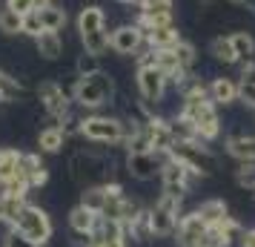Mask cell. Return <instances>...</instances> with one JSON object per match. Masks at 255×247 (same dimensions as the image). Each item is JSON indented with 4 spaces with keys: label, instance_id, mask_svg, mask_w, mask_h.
Here are the masks:
<instances>
[{
    "label": "cell",
    "instance_id": "cell-1",
    "mask_svg": "<svg viewBox=\"0 0 255 247\" xmlns=\"http://www.w3.org/2000/svg\"><path fill=\"white\" fill-rule=\"evenodd\" d=\"M72 101L81 112H104L106 106H112L118 101V86L115 78L106 69L95 72V75H83L75 78L69 86Z\"/></svg>",
    "mask_w": 255,
    "mask_h": 247
},
{
    "label": "cell",
    "instance_id": "cell-2",
    "mask_svg": "<svg viewBox=\"0 0 255 247\" xmlns=\"http://www.w3.org/2000/svg\"><path fill=\"white\" fill-rule=\"evenodd\" d=\"M135 124L124 115H109V112H83L81 115V135L89 144H104V147H124L132 135Z\"/></svg>",
    "mask_w": 255,
    "mask_h": 247
},
{
    "label": "cell",
    "instance_id": "cell-3",
    "mask_svg": "<svg viewBox=\"0 0 255 247\" xmlns=\"http://www.w3.org/2000/svg\"><path fill=\"white\" fill-rule=\"evenodd\" d=\"M12 230L23 239L29 247H49L55 239V219L49 216L46 207L26 201V207L20 210L17 222L12 224Z\"/></svg>",
    "mask_w": 255,
    "mask_h": 247
},
{
    "label": "cell",
    "instance_id": "cell-4",
    "mask_svg": "<svg viewBox=\"0 0 255 247\" xmlns=\"http://www.w3.org/2000/svg\"><path fill=\"white\" fill-rule=\"evenodd\" d=\"M135 89H138V109L143 118L155 115L161 104L166 101L169 89V78L163 75L155 63L149 66H135Z\"/></svg>",
    "mask_w": 255,
    "mask_h": 247
},
{
    "label": "cell",
    "instance_id": "cell-5",
    "mask_svg": "<svg viewBox=\"0 0 255 247\" xmlns=\"http://www.w3.org/2000/svg\"><path fill=\"white\" fill-rule=\"evenodd\" d=\"M169 158L184 164L192 176L198 178H212L218 173V155L212 153L209 144H201V141H175L172 150H169Z\"/></svg>",
    "mask_w": 255,
    "mask_h": 247
},
{
    "label": "cell",
    "instance_id": "cell-6",
    "mask_svg": "<svg viewBox=\"0 0 255 247\" xmlns=\"http://www.w3.org/2000/svg\"><path fill=\"white\" fill-rule=\"evenodd\" d=\"M69 176L81 190L104 184V181L112 178V161H109V155L92 153V150H81V153H75L69 158Z\"/></svg>",
    "mask_w": 255,
    "mask_h": 247
},
{
    "label": "cell",
    "instance_id": "cell-7",
    "mask_svg": "<svg viewBox=\"0 0 255 247\" xmlns=\"http://www.w3.org/2000/svg\"><path fill=\"white\" fill-rule=\"evenodd\" d=\"M35 95H37V101H40V109L49 115L52 124H63V121L78 109L75 101H72V92L58 81H40Z\"/></svg>",
    "mask_w": 255,
    "mask_h": 247
},
{
    "label": "cell",
    "instance_id": "cell-8",
    "mask_svg": "<svg viewBox=\"0 0 255 247\" xmlns=\"http://www.w3.org/2000/svg\"><path fill=\"white\" fill-rule=\"evenodd\" d=\"M158 181H161V190L169 193V196H181V199H189V193L195 190V184L201 181L198 176H192L184 164L172 161L169 155L161 161V173H158Z\"/></svg>",
    "mask_w": 255,
    "mask_h": 247
},
{
    "label": "cell",
    "instance_id": "cell-9",
    "mask_svg": "<svg viewBox=\"0 0 255 247\" xmlns=\"http://www.w3.org/2000/svg\"><path fill=\"white\" fill-rule=\"evenodd\" d=\"M143 46H146V35L135 20H127V23H118L115 29H109V52H115L121 58H135Z\"/></svg>",
    "mask_w": 255,
    "mask_h": 247
},
{
    "label": "cell",
    "instance_id": "cell-10",
    "mask_svg": "<svg viewBox=\"0 0 255 247\" xmlns=\"http://www.w3.org/2000/svg\"><path fill=\"white\" fill-rule=\"evenodd\" d=\"M161 155L155 153H127L124 155V170H127V176L132 181H140V184H146L152 178L161 173Z\"/></svg>",
    "mask_w": 255,
    "mask_h": 247
},
{
    "label": "cell",
    "instance_id": "cell-11",
    "mask_svg": "<svg viewBox=\"0 0 255 247\" xmlns=\"http://www.w3.org/2000/svg\"><path fill=\"white\" fill-rule=\"evenodd\" d=\"M209 86V101L224 109H230V106L241 104V81L238 78H232V75H215V78H209L207 81Z\"/></svg>",
    "mask_w": 255,
    "mask_h": 247
},
{
    "label": "cell",
    "instance_id": "cell-12",
    "mask_svg": "<svg viewBox=\"0 0 255 247\" xmlns=\"http://www.w3.org/2000/svg\"><path fill=\"white\" fill-rule=\"evenodd\" d=\"M209 224L198 216L195 210H189L181 216V222H178V230H175L172 242L178 247H201V242H204V236H207Z\"/></svg>",
    "mask_w": 255,
    "mask_h": 247
},
{
    "label": "cell",
    "instance_id": "cell-13",
    "mask_svg": "<svg viewBox=\"0 0 255 247\" xmlns=\"http://www.w3.org/2000/svg\"><path fill=\"white\" fill-rule=\"evenodd\" d=\"M224 153L235 158L238 164H253L255 161V132H230L224 138Z\"/></svg>",
    "mask_w": 255,
    "mask_h": 247
},
{
    "label": "cell",
    "instance_id": "cell-14",
    "mask_svg": "<svg viewBox=\"0 0 255 247\" xmlns=\"http://www.w3.org/2000/svg\"><path fill=\"white\" fill-rule=\"evenodd\" d=\"M109 17H106V9L101 3H83L78 17H75V29H78V37L81 35H92V32H101L106 29Z\"/></svg>",
    "mask_w": 255,
    "mask_h": 247
},
{
    "label": "cell",
    "instance_id": "cell-15",
    "mask_svg": "<svg viewBox=\"0 0 255 247\" xmlns=\"http://www.w3.org/2000/svg\"><path fill=\"white\" fill-rule=\"evenodd\" d=\"M66 224H69L72 236H78V239H83V236H92L95 230H98V224H101V216L95 210H89V207H83L81 201L75 204L69 210V216H66Z\"/></svg>",
    "mask_w": 255,
    "mask_h": 247
},
{
    "label": "cell",
    "instance_id": "cell-16",
    "mask_svg": "<svg viewBox=\"0 0 255 247\" xmlns=\"http://www.w3.org/2000/svg\"><path fill=\"white\" fill-rule=\"evenodd\" d=\"M66 141H69L66 130H63L60 124H49V127H43V130L37 132V153L40 155H58V153H63Z\"/></svg>",
    "mask_w": 255,
    "mask_h": 247
},
{
    "label": "cell",
    "instance_id": "cell-17",
    "mask_svg": "<svg viewBox=\"0 0 255 247\" xmlns=\"http://www.w3.org/2000/svg\"><path fill=\"white\" fill-rule=\"evenodd\" d=\"M143 35H146V46H149V49H175L181 40H184L178 23L155 26V29H146Z\"/></svg>",
    "mask_w": 255,
    "mask_h": 247
},
{
    "label": "cell",
    "instance_id": "cell-18",
    "mask_svg": "<svg viewBox=\"0 0 255 247\" xmlns=\"http://www.w3.org/2000/svg\"><path fill=\"white\" fill-rule=\"evenodd\" d=\"M124 230H127V239H132L135 245H149L155 242V236H152V222H149V207H143L138 210L127 224H124Z\"/></svg>",
    "mask_w": 255,
    "mask_h": 247
},
{
    "label": "cell",
    "instance_id": "cell-19",
    "mask_svg": "<svg viewBox=\"0 0 255 247\" xmlns=\"http://www.w3.org/2000/svg\"><path fill=\"white\" fill-rule=\"evenodd\" d=\"M63 49H66V40L60 37V32H40L35 37V52L40 60H60Z\"/></svg>",
    "mask_w": 255,
    "mask_h": 247
},
{
    "label": "cell",
    "instance_id": "cell-20",
    "mask_svg": "<svg viewBox=\"0 0 255 247\" xmlns=\"http://www.w3.org/2000/svg\"><path fill=\"white\" fill-rule=\"evenodd\" d=\"M207 52H209V58L215 63H221V66H238V55H235V46H232L230 35H215L209 40Z\"/></svg>",
    "mask_w": 255,
    "mask_h": 247
},
{
    "label": "cell",
    "instance_id": "cell-21",
    "mask_svg": "<svg viewBox=\"0 0 255 247\" xmlns=\"http://www.w3.org/2000/svg\"><path fill=\"white\" fill-rule=\"evenodd\" d=\"M192 210H195L198 216L209 224V227H212V224H218V222H224L227 216H232L230 204H227L224 199H204V201H198Z\"/></svg>",
    "mask_w": 255,
    "mask_h": 247
},
{
    "label": "cell",
    "instance_id": "cell-22",
    "mask_svg": "<svg viewBox=\"0 0 255 247\" xmlns=\"http://www.w3.org/2000/svg\"><path fill=\"white\" fill-rule=\"evenodd\" d=\"M40 26H43V32H63L66 23H69V12H66V6L63 3H52L46 9H40Z\"/></svg>",
    "mask_w": 255,
    "mask_h": 247
},
{
    "label": "cell",
    "instance_id": "cell-23",
    "mask_svg": "<svg viewBox=\"0 0 255 247\" xmlns=\"http://www.w3.org/2000/svg\"><path fill=\"white\" fill-rule=\"evenodd\" d=\"M20 158H23V150L0 147V187H3L9 178L20 176Z\"/></svg>",
    "mask_w": 255,
    "mask_h": 247
},
{
    "label": "cell",
    "instance_id": "cell-24",
    "mask_svg": "<svg viewBox=\"0 0 255 247\" xmlns=\"http://www.w3.org/2000/svg\"><path fill=\"white\" fill-rule=\"evenodd\" d=\"M23 95H26V83L17 75H12V72L0 69V98H3V104H14Z\"/></svg>",
    "mask_w": 255,
    "mask_h": 247
},
{
    "label": "cell",
    "instance_id": "cell-25",
    "mask_svg": "<svg viewBox=\"0 0 255 247\" xmlns=\"http://www.w3.org/2000/svg\"><path fill=\"white\" fill-rule=\"evenodd\" d=\"M232 46H235V55H238V63L241 60H255V37L253 32H247V29H235L230 35Z\"/></svg>",
    "mask_w": 255,
    "mask_h": 247
},
{
    "label": "cell",
    "instance_id": "cell-26",
    "mask_svg": "<svg viewBox=\"0 0 255 247\" xmlns=\"http://www.w3.org/2000/svg\"><path fill=\"white\" fill-rule=\"evenodd\" d=\"M23 207H26L23 199H14V196H3L0 193V227H12Z\"/></svg>",
    "mask_w": 255,
    "mask_h": 247
},
{
    "label": "cell",
    "instance_id": "cell-27",
    "mask_svg": "<svg viewBox=\"0 0 255 247\" xmlns=\"http://www.w3.org/2000/svg\"><path fill=\"white\" fill-rule=\"evenodd\" d=\"M0 35H6V37L23 35V14H17L14 9H9L6 3L0 6Z\"/></svg>",
    "mask_w": 255,
    "mask_h": 247
},
{
    "label": "cell",
    "instance_id": "cell-28",
    "mask_svg": "<svg viewBox=\"0 0 255 247\" xmlns=\"http://www.w3.org/2000/svg\"><path fill=\"white\" fill-rule=\"evenodd\" d=\"M81 49L104 58L109 52V29H101V32H92V35H81Z\"/></svg>",
    "mask_w": 255,
    "mask_h": 247
},
{
    "label": "cell",
    "instance_id": "cell-29",
    "mask_svg": "<svg viewBox=\"0 0 255 247\" xmlns=\"http://www.w3.org/2000/svg\"><path fill=\"white\" fill-rule=\"evenodd\" d=\"M169 130H172L175 141H198V132H195V127H192V121H186V118L178 115V112L169 115Z\"/></svg>",
    "mask_w": 255,
    "mask_h": 247
},
{
    "label": "cell",
    "instance_id": "cell-30",
    "mask_svg": "<svg viewBox=\"0 0 255 247\" xmlns=\"http://www.w3.org/2000/svg\"><path fill=\"white\" fill-rule=\"evenodd\" d=\"M175 55H178V63H181V69L186 72V75H192L195 72V66H198V49H195V43L192 40H181L178 46H175Z\"/></svg>",
    "mask_w": 255,
    "mask_h": 247
},
{
    "label": "cell",
    "instance_id": "cell-31",
    "mask_svg": "<svg viewBox=\"0 0 255 247\" xmlns=\"http://www.w3.org/2000/svg\"><path fill=\"white\" fill-rule=\"evenodd\" d=\"M104 69V63H101V58L98 55H92V52H83L75 58V78H83V75H95V72Z\"/></svg>",
    "mask_w": 255,
    "mask_h": 247
},
{
    "label": "cell",
    "instance_id": "cell-32",
    "mask_svg": "<svg viewBox=\"0 0 255 247\" xmlns=\"http://www.w3.org/2000/svg\"><path fill=\"white\" fill-rule=\"evenodd\" d=\"M235 184L255 193V161L253 164H238V170H235Z\"/></svg>",
    "mask_w": 255,
    "mask_h": 247
},
{
    "label": "cell",
    "instance_id": "cell-33",
    "mask_svg": "<svg viewBox=\"0 0 255 247\" xmlns=\"http://www.w3.org/2000/svg\"><path fill=\"white\" fill-rule=\"evenodd\" d=\"M40 32H43V26H40V14H37V12L23 14V35L35 40V37L40 35Z\"/></svg>",
    "mask_w": 255,
    "mask_h": 247
},
{
    "label": "cell",
    "instance_id": "cell-34",
    "mask_svg": "<svg viewBox=\"0 0 255 247\" xmlns=\"http://www.w3.org/2000/svg\"><path fill=\"white\" fill-rule=\"evenodd\" d=\"M241 104L247 106V109H253V112H255V83L241 81Z\"/></svg>",
    "mask_w": 255,
    "mask_h": 247
},
{
    "label": "cell",
    "instance_id": "cell-35",
    "mask_svg": "<svg viewBox=\"0 0 255 247\" xmlns=\"http://www.w3.org/2000/svg\"><path fill=\"white\" fill-rule=\"evenodd\" d=\"M238 66H241V72H238V81L255 83V60H241Z\"/></svg>",
    "mask_w": 255,
    "mask_h": 247
},
{
    "label": "cell",
    "instance_id": "cell-36",
    "mask_svg": "<svg viewBox=\"0 0 255 247\" xmlns=\"http://www.w3.org/2000/svg\"><path fill=\"white\" fill-rule=\"evenodd\" d=\"M6 6H9V9H14L17 14L35 12V0H6Z\"/></svg>",
    "mask_w": 255,
    "mask_h": 247
},
{
    "label": "cell",
    "instance_id": "cell-37",
    "mask_svg": "<svg viewBox=\"0 0 255 247\" xmlns=\"http://www.w3.org/2000/svg\"><path fill=\"white\" fill-rule=\"evenodd\" d=\"M0 247H29L23 242V239H20V236L14 233L12 227H6V236H3V242H0Z\"/></svg>",
    "mask_w": 255,
    "mask_h": 247
},
{
    "label": "cell",
    "instance_id": "cell-38",
    "mask_svg": "<svg viewBox=\"0 0 255 247\" xmlns=\"http://www.w3.org/2000/svg\"><path fill=\"white\" fill-rule=\"evenodd\" d=\"M238 247H255V224L253 227H244L241 239H238Z\"/></svg>",
    "mask_w": 255,
    "mask_h": 247
},
{
    "label": "cell",
    "instance_id": "cell-39",
    "mask_svg": "<svg viewBox=\"0 0 255 247\" xmlns=\"http://www.w3.org/2000/svg\"><path fill=\"white\" fill-rule=\"evenodd\" d=\"M227 3H232V6H247L250 0H227Z\"/></svg>",
    "mask_w": 255,
    "mask_h": 247
},
{
    "label": "cell",
    "instance_id": "cell-40",
    "mask_svg": "<svg viewBox=\"0 0 255 247\" xmlns=\"http://www.w3.org/2000/svg\"><path fill=\"white\" fill-rule=\"evenodd\" d=\"M118 3H121V6H135L138 0H118Z\"/></svg>",
    "mask_w": 255,
    "mask_h": 247
},
{
    "label": "cell",
    "instance_id": "cell-41",
    "mask_svg": "<svg viewBox=\"0 0 255 247\" xmlns=\"http://www.w3.org/2000/svg\"><path fill=\"white\" fill-rule=\"evenodd\" d=\"M0 106H3V98H0Z\"/></svg>",
    "mask_w": 255,
    "mask_h": 247
}]
</instances>
